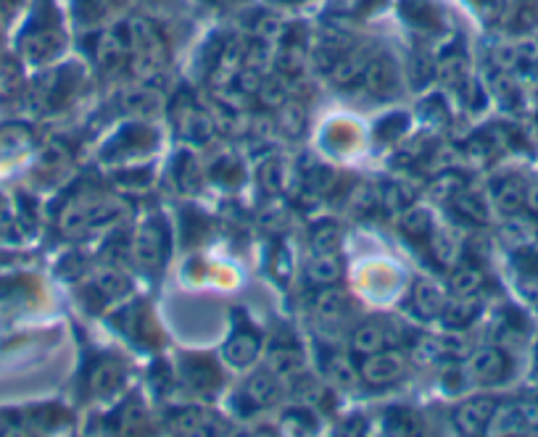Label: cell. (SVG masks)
<instances>
[{"label": "cell", "instance_id": "cell-1", "mask_svg": "<svg viewBox=\"0 0 538 437\" xmlns=\"http://www.w3.org/2000/svg\"><path fill=\"white\" fill-rule=\"evenodd\" d=\"M159 222H146L132 237V258L148 274H156L167 261V240Z\"/></svg>", "mask_w": 538, "mask_h": 437}, {"label": "cell", "instance_id": "cell-2", "mask_svg": "<svg viewBox=\"0 0 538 437\" xmlns=\"http://www.w3.org/2000/svg\"><path fill=\"white\" fill-rule=\"evenodd\" d=\"M404 372H407V359H404V353L391 351V348L364 356L362 366H359V377H362L367 385L378 387L401 380Z\"/></svg>", "mask_w": 538, "mask_h": 437}, {"label": "cell", "instance_id": "cell-3", "mask_svg": "<svg viewBox=\"0 0 538 437\" xmlns=\"http://www.w3.org/2000/svg\"><path fill=\"white\" fill-rule=\"evenodd\" d=\"M509 372V361L504 351L499 348H478V351L467 359V377L480 385H494L502 382Z\"/></svg>", "mask_w": 538, "mask_h": 437}, {"label": "cell", "instance_id": "cell-4", "mask_svg": "<svg viewBox=\"0 0 538 437\" xmlns=\"http://www.w3.org/2000/svg\"><path fill=\"white\" fill-rule=\"evenodd\" d=\"M64 51V35L56 27L30 29L22 40V53L30 64H48Z\"/></svg>", "mask_w": 538, "mask_h": 437}, {"label": "cell", "instance_id": "cell-5", "mask_svg": "<svg viewBox=\"0 0 538 437\" xmlns=\"http://www.w3.org/2000/svg\"><path fill=\"white\" fill-rule=\"evenodd\" d=\"M496 401L494 398H473V401L462 403L454 414V427L462 435H483L491 427V419L496 414Z\"/></svg>", "mask_w": 538, "mask_h": 437}, {"label": "cell", "instance_id": "cell-6", "mask_svg": "<svg viewBox=\"0 0 538 437\" xmlns=\"http://www.w3.org/2000/svg\"><path fill=\"white\" fill-rule=\"evenodd\" d=\"M74 66H66L61 72H53L48 77L40 79V85L35 87V106L40 108H59L64 106L66 98L74 93L77 87V74L72 72Z\"/></svg>", "mask_w": 538, "mask_h": 437}, {"label": "cell", "instance_id": "cell-7", "mask_svg": "<svg viewBox=\"0 0 538 437\" xmlns=\"http://www.w3.org/2000/svg\"><path fill=\"white\" fill-rule=\"evenodd\" d=\"M399 343V332L393 335V327L388 322H364L359 324L354 335H351V348L359 356H370V353L386 351L391 345Z\"/></svg>", "mask_w": 538, "mask_h": 437}, {"label": "cell", "instance_id": "cell-8", "mask_svg": "<svg viewBox=\"0 0 538 437\" xmlns=\"http://www.w3.org/2000/svg\"><path fill=\"white\" fill-rule=\"evenodd\" d=\"M127 53H130L127 24L117 29H103V32H98L93 43V56L95 61H98V66H103V69H117Z\"/></svg>", "mask_w": 538, "mask_h": 437}, {"label": "cell", "instance_id": "cell-9", "mask_svg": "<svg viewBox=\"0 0 538 437\" xmlns=\"http://www.w3.org/2000/svg\"><path fill=\"white\" fill-rule=\"evenodd\" d=\"M364 90L375 98H388V95L396 93V85H399V77H396V66L388 56H372L367 69H364L362 79Z\"/></svg>", "mask_w": 538, "mask_h": 437}, {"label": "cell", "instance_id": "cell-10", "mask_svg": "<svg viewBox=\"0 0 538 437\" xmlns=\"http://www.w3.org/2000/svg\"><path fill=\"white\" fill-rule=\"evenodd\" d=\"M175 122L180 135L190 143H209L211 135H214V122L206 111H201L198 106H193L190 101H185V106L175 108Z\"/></svg>", "mask_w": 538, "mask_h": 437}, {"label": "cell", "instance_id": "cell-11", "mask_svg": "<svg viewBox=\"0 0 538 437\" xmlns=\"http://www.w3.org/2000/svg\"><path fill=\"white\" fill-rule=\"evenodd\" d=\"M491 198H494L496 208L507 216L520 214L525 208V198H528V185L523 177L517 174H504L491 185Z\"/></svg>", "mask_w": 538, "mask_h": 437}, {"label": "cell", "instance_id": "cell-12", "mask_svg": "<svg viewBox=\"0 0 538 437\" xmlns=\"http://www.w3.org/2000/svg\"><path fill=\"white\" fill-rule=\"evenodd\" d=\"M243 395H246L248 403H254L256 409H269L283 398V385H280V377L275 372H256L246 382Z\"/></svg>", "mask_w": 538, "mask_h": 437}, {"label": "cell", "instance_id": "cell-13", "mask_svg": "<svg viewBox=\"0 0 538 437\" xmlns=\"http://www.w3.org/2000/svg\"><path fill=\"white\" fill-rule=\"evenodd\" d=\"M446 293L444 287L433 280H417L415 290H412V306L420 319H438L446 309Z\"/></svg>", "mask_w": 538, "mask_h": 437}, {"label": "cell", "instance_id": "cell-14", "mask_svg": "<svg viewBox=\"0 0 538 437\" xmlns=\"http://www.w3.org/2000/svg\"><path fill=\"white\" fill-rule=\"evenodd\" d=\"M167 427L177 435H211L217 432L214 427H222V422L198 409H180L167 416Z\"/></svg>", "mask_w": 538, "mask_h": 437}, {"label": "cell", "instance_id": "cell-15", "mask_svg": "<svg viewBox=\"0 0 538 437\" xmlns=\"http://www.w3.org/2000/svg\"><path fill=\"white\" fill-rule=\"evenodd\" d=\"M346 51H349V37L343 35V32L328 29V32H322V35L317 37V43H314L309 58H312V64L317 66V69L330 72V66H333Z\"/></svg>", "mask_w": 538, "mask_h": 437}, {"label": "cell", "instance_id": "cell-16", "mask_svg": "<svg viewBox=\"0 0 538 437\" xmlns=\"http://www.w3.org/2000/svg\"><path fill=\"white\" fill-rule=\"evenodd\" d=\"M370 51H364V48H349V51L343 53L333 66H330V77H333L335 85L349 87L354 82H359L370 64Z\"/></svg>", "mask_w": 538, "mask_h": 437}, {"label": "cell", "instance_id": "cell-17", "mask_svg": "<svg viewBox=\"0 0 538 437\" xmlns=\"http://www.w3.org/2000/svg\"><path fill=\"white\" fill-rule=\"evenodd\" d=\"M259 348H262V340L254 330H235L233 337L225 343L227 364L238 366V369L254 364L256 356H259Z\"/></svg>", "mask_w": 538, "mask_h": 437}, {"label": "cell", "instance_id": "cell-18", "mask_svg": "<svg viewBox=\"0 0 538 437\" xmlns=\"http://www.w3.org/2000/svg\"><path fill=\"white\" fill-rule=\"evenodd\" d=\"M346 311H349V301L341 290H333V285H328V290H322L314 301V314L320 319L322 327H338V324L346 319Z\"/></svg>", "mask_w": 538, "mask_h": 437}, {"label": "cell", "instance_id": "cell-19", "mask_svg": "<svg viewBox=\"0 0 538 437\" xmlns=\"http://www.w3.org/2000/svg\"><path fill=\"white\" fill-rule=\"evenodd\" d=\"M480 311H483V301L478 298V293L457 295L454 301L446 303V309L441 316H444L449 330H462V327H467V324H473L475 319H478Z\"/></svg>", "mask_w": 538, "mask_h": 437}, {"label": "cell", "instance_id": "cell-20", "mask_svg": "<svg viewBox=\"0 0 538 437\" xmlns=\"http://www.w3.org/2000/svg\"><path fill=\"white\" fill-rule=\"evenodd\" d=\"M124 380V372L122 366H119V361H98V364L90 369V377H88V385L90 390H93V395H98V398H109V395H114L122 387Z\"/></svg>", "mask_w": 538, "mask_h": 437}, {"label": "cell", "instance_id": "cell-21", "mask_svg": "<svg viewBox=\"0 0 538 437\" xmlns=\"http://www.w3.org/2000/svg\"><path fill=\"white\" fill-rule=\"evenodd\" d=\"M182 380L198 393H214L219 385V372L209 359H188L182 364Z\"/></svg>", "mask_w": 538, "mask_h": 437}, {"label": "cell", "instance_id": "cell-22", "mask_svg": "<svg viewBox=\"0 0 538 437\" xmlns=\"http://www.w3.org/2000/svg\"><path fill=\"white\" fill-rule=\"evenodd\" d=\"M306 277L314 285H335L343 277V264L341 258L335 253H314L306 264Z\"/></svg>", "mask_w": 538, "mask_h": 437}, {"label": "cell", "instance_id": "cell-23", "mask_svg": "<svg viewBox=\"0 0 538 437\" xmlns=\"http://www.w3.org/2000/svg\"><path fill=\"white\" fill-rule=\"evenodd\" d=\"M93 287H98L103 298H109V301H122V298H127V295L132 293V282L127 280V274H124L122 269H117V266H103V269H98Z\"/></svg>", "mask_w": 538, "mask_h": 437}, {"label": "cell", "instance_id": "cell-24", "mask_svg": "<svg viewBox=\"0 0 538 437\" xmlns=\"http://www.w3.org/2000/svg\"><path fill=\"white\" fill-rule=\"evenodd\" d=\"M304 369V353L296 345H275L269 351V372L277 377H296Z\"/></svg>", "mask_w": 538, "mask_h": 437}, {"label": "cell", "instance_id": "cell-25", "mask_svg": "<svg viewBox=\"0 0 538 437\" xmlns=\"http://www.w3.org/2000/svg\"><path fill=\"white\" fill-rule=\"evenodd\" d=\"M293 174L296 172H291V169H288V164H283V161L272 158V161H267V164L262 166V187L267 190L269 195L291 193ZM293 193H299V190L293 187Z\"/></svg>", "mask_w": 538, "mask_h": 437}, {"label": "cell", "instance_id": "cell-26", "mask_svg": "<svg viewBox=\"0 0 538 437\" xmlns=\"http://www.w3.org/2000/svg\"><path fill=\"white\" fill-rule=\"evenodd\" d=\"M486 282V274L483 269L475 264H459L454 272H451L449 287L454 295H475Z\"/></svg>", "mask_w": 538, "mask_h": 437}, {"label": "cell", "instance_id": "cell-27", "mask_svg": "<svg viewBox=\"0 0 538 437\" xmlns=\"http://www.w3.org/2000/svg\"><path fill=\"white\" fill-rule=\"evenodd\" d=\"M451 206L457 211L462 219L473 224H486L488 222V208L486 201L480 198L478 193H467V190H459V193L451 195Z\"/></svg>", "mask_w": 538, "mask_h": 437}, {"label": "cell", "instance_id": "cell-28", "mask_svg": "<svg viewBox=\"0 0 538 437\" xmlns=\"http://www.w3.org/2000/svg\"><path fill=\"white\" fill-rule=\"evenodd\" d=\"M412 201H415V190L407 182H388L383 187V193H380V206L391 216H399L401 211H407Z\"/></svg>", "mask_w": 538, "mask_h": 437}, {"label": "cell", "instance_id": "cell-29", "mask_svg": "<svg viewBox=\"0 0 538 437\" xmlns=\"http://www.w3.org/2000/svg\"><path fill=\"white\" fill-rule=\"evenodd\" d=\"M412 359L420 366H433L441 364V361H449V345H446V337H422L417 340L415 348H412Z\"/></svg>", "mask_w": 538, "mask_h": 437}, {"label": "cell", "instance_id": "cell-30", "mask_svg": "<svg viewBox=\"0 0 538 437\" xmlns=\"http://www.w3.org/2000/svg\"><path fill=\"white\" fill-rule=\"evenodd\" d=\"M325 374H328L330 385L341 387V390H354L359 385V372L346 356H330V359H325Z\"/></svg>", "mask_w": 538, "mask_h": 437}, {"label": "cell", "instance_id": "cell-31", "mask_svg": "<svg viewBox=\"0 0 538 437\" xmlns=\"http://www.w3.org/2000/svg\"><path fill=\"white\" fill-rule=\"evenodd\" d=\"M491 87H494V95L499 98L504 108L509 111H517V108L523 106V90L515 82L512 72H502V69H496L494 79H491Z\"/></svg>", "mask_w": 538, "mask_h": 437}, {"label": "cell", "instance_id": "cell-32", "mask_svg": "<svg viewBox=\"0 0 538 437\" xmlns=\"http://www.w3.org/2000/svg\"><path fill=\"white\" fill-rule=\"evenodd\" d=\"M122 106L132 114H156L161 108V95L153 87H135L122 95Z\"/></svg>", "mask_w": 538, "mask_h": 437}, {"label": "cell", "instance_id": "cell-33", "mask_svg": "<svg viewBox=\"0 0 538 437\" xmlns=\"http://www.w3.org/2000/svg\"><path fill=\"white\" fill-rule=\"evenodd\" d=\"M288 90H291V85L285 82L283 74L277 72V74H267V77H262V85H259L256 95H259L262 106L280 108L285 101H288Z\"/></svg>", "mask_w": 538, "mask_h": 437}, {"label": "cell", "instance_id": "cell-34", "mask_svg": "<svg viewBox=\"0 0 538 437\" xmlns=\"http://www.w3.org/2000/svg\"><path fill=\"white\" fill-rule=\"evenodd\" d=\"M306 58H309V53H306L304 43L285 45V48L277 51V58H275L277 72L283 74V77H299L301 69H304V64H306Z\"/></svg>", "mask_w": 538, "mask_h": 437}, {"label": "cell", "instance_id": "cell-35", "mask_svg": "<svg viewBox=\"0 0 538 437\" xmlns=\"http://www.w3.org/2000/svg\"><path fill=\"white\" fill-rule=\"evenodd\" d=\"M277 127L288 137H301L306 129V111L301 103H288L277 108Z\"/></svg>", "mask_w": 538, "mask_h": 437}, {"label": "cell", "instance_id": "cell-36", "mask_svg": "<svg viewBox=\"0 0 538 437\" xmlns=\"http://www.w3.org/2000/svg\"><path fill=\"white\" fill-rule=\"evenodd\" d=\"M491 424H494L496 435H523V432H531L528 430V424H525V416L517 403H512V406H504L502 411L496 409Z\"/></svg>", "mask_w": 538, "mask_h": 437}, {"label": "cell", "instance_id": "cell-37", "mask_svg": "<svg viewBox=\"0 0 538 437\" xmlns=\"http://www.w3.org/2000/svg\"><path fill=\"white\" fill-rule=\"evenodd\" d=\"M436 77L444 85L459 87L467 79V58L462 53H446V56H441L436 64Z\"/></svg>", "mask_w": 538, "mask_h": 437}, {"label": "cell", "instance_id": "cell-38", "mask_svg": "<svg viewBox=\"0 0 538 437\" xmlns=\"http://www.w3.org/2000/svg\"><path fill=\"white\" fill-rule=\"evenodd\" d=\"M119 6V0H74V11L82 24H98L106 16L114 14V8Z\"/></svg>", "mask_w": 538, "mask_h": 437}, {"label": "cell", "instance_id": "cell-39", "mask_svg": "<svg viewBox=\"0 0 538 437\" xmlns=\"http://www.w3.org/2000/svg\"><path fill=\"white\" fill-rule=\"evenodd\" d=\"M172 172H175V182L182 193H193V190L201 185V169H198L196 158L190 156V153H180V156H177Z\"/></svg>", "mask_w": 538, "mask_h": 437}, {"label": "cell", "instance_id": "cell-40", "mask_svg": "<svg viewBox=\"0 0 538 437\" xmlns=\"http://www.w3.org/2000/svg\"><path fill=\"white\" fill-rule=\"evenodd\" d=\"M388 435H417L420 432V416L412 409H391L383 419Z\"/></svg>", "mask_w": 538, "mask_h": 437}, {"label": "cell", "instance_id": "cell-41", "mask_svg": "<svg viewBox=\"0 0 538 437\" xmlns=\"http://www.w3.org/2000/svg\"><path fill=\"white\" fill-rule=\"evenodd\" d=\"M430 251L441 266H451L459 258V243L446 230L430 232Z\"/></svg>", "mask_w": 538, "mask_h": 437}, {"label": "cell", "instance_id": "cell-42", "mask_svg": "<svg viewBox=\"0 0 538 437\" xmlns=\"http://www.w3.org/2000/svg\"><path fill=\"white\" fill-rule=\"evenodd\" d=\"M399 227L407 232L409 237H425L433 232V222H430V214L425 208L409 206L407 211L399 214Z\"/></svg>", "mask_w": 538, "mask_h": 437}, {"label": "cell", "instance_id": "cell-43", "mask_svg": "<svg viewBox=\"0 0 538 437\" xmlns=\"http://www.w3.org/2000/svg\"><path fill=\"white\" fill-rule=\"evenodd\" d=\"M285 29H288V27H285V24L280 22L277 16L262 14V16H256L254 27H251V35H254L256 43L275 45L285 37Z\"/></svg>", "mask_w": 538, "mask_h": 437}, {"label": "cell", "instance_id": "cell-44", "mask_svg": "<svg viewBox=\"0 0 538 437\" xmlns=\"http://www.w3.org/2000/svg\"><path fill=\"white\" fill-rule=\"evenodd\" d=\"M309 243H312L314 253H335L338 245H341V230L338 224L333 222H320L309 235Z\"/></svg>", "mask_w": 538, "mask_h": 437}, {"label": "cell", "instance_id": "cell-45", "mask_svg": "<svg viewBox=\"0 0 538 437\" xmlns=\"http://www.w3.org/2000/svg\"><path fill=\"white\" fill-rule=\"evenodd\" d=\"M32 145V135L27 127L0 129V156H16Z\"/></svg>", "mask_w": 538, "mask_h": 437}, {"label": "cell", "instance_id": "cell-46", "mask_svg": "<svg viewBox=\"0 0 538 437\" xmlns=\"http://www.w3.org/2000/svg\"><path fill=\"white\" fill-rule=\"evenodd\" d=\"M301 180H304L306 190H312L314 195H322V193H328V190H333L335 172L333 169H328V166L314 164L309 172L301 174Z\"/></svg>", "mask_w": 538, "mask_h": 437}, {"label": "cell", "instance_id": "cell-47", "mask_svg": "<svg viewBox=\"0 0 538 437\" xmlns=\"http://www.w3.org/2000/svg\"><path fill=\"white\" fill-rule=\"evenodd\" d=\"M262 77L264 74L259 72V69H254V66H240L230 87L240 95H254L256 90H259V85H262Z\"/></svg>", "mask_w": 538, "mask_h": 437}, {"label": "cell", "instance_id": "cell-48", "mask_svg": "<svg viewBox=\"0 0 538 437\" xmlns=\"http://www.w3.org/2000/svg\"><path fill=\"white\" fill-rule=\"evenodd\" d=\"M538 27V0H520L515 6V29L528 32Z\"/></svg>", "mask_w": 538, "mask_h": 437}, {"label": "cell", "instance_id": "cell-49", "mask_svg": "<svg viewBox=\"0 0 538 437\" xmlns=\"http://www.w3.org/2000/svg\"><path fill=\"white\" fill-rule=\"evenodd\" d=\"M296 395H299L301 401L312 409V406H322V403H325V398H328V387L320 385L317 380H301L299 385H296Z\"/></svg>", "mask_w": 538, "mask_h": 437}, {"label": "cell", "instance_id": "cell-50", "mask_svg": "<svg viewBox=\"0 0 538 437\" xmlns=\"http://www.w3.org/2000/svg\"><path fill=\"white\" fill-rule=\"evenodd\" d=\"M117 427L119 430H138V427H146V411L140 403H127L122 406V411L117 414Z\"/></svg>", "mask_w": 538, "mask_h": 437}, {"label": "cell", "instance_id": "cell-51", "mask_svg": "<svg viewBox=\"0 0 538 437\" xmlns=\"http://www.w3.org/2000/svg\"><path fill=\"white\" fill-rule=\"evenodd\" d=\"M380 195L372 193V187H359V193L351 198V211L359 216H370L372 211H375V206H378Z\"/></svg>", "mask_w": 538, "mask_h": 437}, {"label": "cell", "instance_id": "cell-52", "mask_svg": "<svg viewBox=\"0 0 538 437\" xmlns=\"http://www.w3.org/2000/svg\"><path fill=\"white\" fill-rule=\"evenodd\" d=\"M283 424L293 432H312L314 430L312 409H293L291 414H285Z\"/></svg>", "mask_w": 538, "mask_h": 437}, {"label": "cell", "instance_id": "cell-53", "mask_svg": "<svg viewBox=\"0 0 538 437\" xmlns=\"http://www.w3.org/2000/svg\"><path fill=\"white\" fill-rule=\"evenodd\" d=\"M459 95H462V103H465L470 111H478L483 106V87L475 82V79L467 77L462 85H459Z\"/></svg>", "mask_w": 538, "mask_h": 437}, {"label": "cell", "instance_id": "cell-54", "mask_svg": "<svg viewBox=\"0 0 538 437\" xmlns=\"http://www.w3.org/2000/svg\"><path fill=\"white\" fill-rule=\"evenodd\" d=\"M19 87H22V74H19V69L11 64L0 66V93L14 95L19 93Z\"/></svg>", "mask_w": 538, "mask_h": 437}, {"label": "cell", "instance_id": "cell-55", "mask_svg": "<svg viewBox=\"0 0 538 437\" xmlns=\"http://www.w3.org/2000/svg\"><path fill=\"white\" fill-rule=\"evenodd\" d=\"M520 411L525 416V424H528V430H538V387L533 393H528L523 401H517Z\"/></svg>", "mask_w": 538, "mask_h": 437}, {"label": "cell", "instance_id": "cell-56", "mask_svg": "<svg viewBox=\"0 0 538 437\" xmlns=\"http://www.w3.org/2000/svg\"><path fill=\"white\" fill-rule=\"evenodd\" d=\"M475 8H478L486 22H496L507 11V0H475Z\"/></svg>", "mask_w": 538, "mask_h": 437}, {"label": "cell", "instance_id": "cell-57", "mask_svg": "<svg viewBox=\"0 0 538 437\" xmlns=\"http://www.w3.org/2000/svg\"><path fill=\"white\" fill-rule=\"evenodd\" d=\"M465 374H467V369H465V372H462V369H459L457 364L449 366V369H446V372H444V382H446V387H449L451 393H454V390H462V387H465Z\"/></svg>", "mask_w": 538, "mask_h": 437}, {"label": "cell", "instance_id": "cell-58", "mask_svg": "<svg viewBox=\"0 0 538 437\" xmlns=\"http://www.w3.org/2000/svg\"><path fill=\"white\" fill-rule=\"evenodd\" d=\"M386 122L393 124L396 122V116H388ZM404 129H407V116H401L399 124H396V132H386V124H378V137L380 140H393V137H399Z\"/></svg>", "mask_w": 538, "mask_h": 437}, {"label": "cell", "instance_id": "cell-59", "mask_svg": "<svg viewBox=\"0 0 538 437\" xmlns=\"http://www.w3.org/2000/svg\"><path fill=\"white\" fill-rule=\"evenodd\" d=\"M525 206L531 208V214H536V219H538V185L528 187V198H525Z\"/></svg>", "mask_w": 538, "mask_h": 437}, {"label": "cell", "instance_id": "cell-60", "mask_svg": "<svg viewBox=\"0 0 538 437\" xmlns=\"http://www.w3.org/2000/svg\"><path fill=\"white\" fill-rule=\"evenodd\" d=\"M206 3L214 8H225V6H230V3H235V0H206Z\"/></svg>", "mask_w": 538, "mask_h": 437}, {"label": "cell", "instance_id": "cell-61", "mask_svg": "<svg viewBox=\"0 0 538 437\" xmlns=\"http://www.w3.org/2000/svg\"><path fill=\"white\" fill-rule=\"evenodd\" d=\"M533 382L538 387V345H536V356H533Z\"/></svg>", "mask_w": 538, "mask_h": 437}, {"label": "cell", "instance_id": "cell-62", "mask_svg": "<svg viewBox=\"0 0 538 437\" xmlns=\"http://www.w3.org/2000/svg\"><path fill=\"white\" fill-rule=\"evenodd\" d=\"M272 3H301V0H272Z\"/></svg>", "mask_w": 538, "mask_h": 437}]
</instances>
